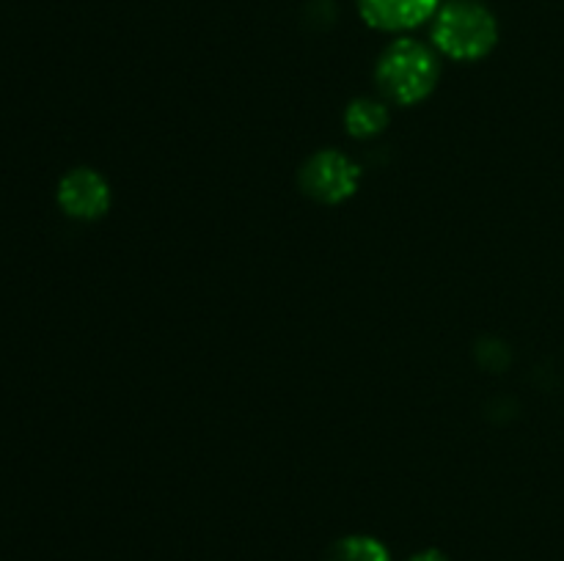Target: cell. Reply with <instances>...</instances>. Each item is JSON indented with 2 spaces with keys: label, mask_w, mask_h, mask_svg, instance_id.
I'll return each instance as SVG.
<instances>
[{
  "label": "cell",
  "mask_w": 564,
  "mask_h": 561,
  "mask_svg": "<svg viewBox=\"0 0 564 561\" xmlns=\"http://www.w3.org/2000/svg\"><path fill=\"white\" fill-rule=\"evenodd\" d=\"M375 80L389 102L419 105L438 82V58L416 38H397L380 55Z\"/></svg>",
  "instance_id": "1"
},
{
  "label": "cell",
  "mask_w": 564,
  "mask_h": 561,
  "mask_svg": "<svg viewBox=\"0 0 564 561\" xmlns=\"http://www.w3.org/2000/svg\"><path fill=\"white\" fill-rule=\"evenodd\" d=\"M435 47L455 61H479L499 42V22L474 0H455L435 14Z\"/></svg>",
  "instance_id": "2"
},
{
  "label": "cell",
  "mask_w": 564,
  "mask_h": 561,
  "mask_svg": "<svg viewBox=\"0 0 564 561\" xmlns=\"http://www.w3.org/2000/svg\"><path fill=\"white\" fill-rule=\"evenodd\" d=\"M297 182H301V190L314 201L341 204L356 196L358 185H361V168L347 154L336 152V148H323L303 163Z\"/></svg>",
  "instance_id": "3"
},
{
  "label": "cell",
  "mask_w": 564,
  "mask_h": 561,
  "mask_svg": "<svg viewBox=\"0 0 564 561\" xmlns=\"http://www.w3.org/2000/svg\"><path fill=\"white\" fill-rule=\"evenodd\" d=\"M58 204L69 218L99 220L110 209V185L91 168H75L58 182Z\"/></svg>",
  "instance_id": "4"
},
{
  "label": "cell",
  "mask_w": 564,
  "mask_h": 561,
  "mask_svg": "<svg viewBox=\"0 0 564 561\" xmlns=\"http://www.w3.org/2000/svg\"><path fill=\"white\" fill-rule=\"evenodd\" d=\"M358 9L378 31H411L438 14V0H358Z\"/></svg>",
  "instance_id": "5"
},
{
  "label": "cell",
  "mask_w": 564,
  "mask_h": 561,
  "mask_svg": "<svg viewBox=\"0 0 564 561\" xmlns=\"http://www.w3.org/2000/svg\"><path fill=\"white\" fill-rule=\"evenodd\" d=\"M389 124V108L378 99H369V97H358L347 105L345 110V127L352 138H367L380 135Z\"/></svg>",
  "instance_id": "6"
},
{
  "label": "cell",
  "mask_w": 564,
  "mask_h": 561,
  "mask_svg": "<svg viewBox=\"0 0 564 561\" xmlns=\"http://www.w3.org/2000/svg\"><path fill=\"white\" fill-rule=\"evenodd\" d=\"M325 561H391L389 550L372 537H345L330 548Z\"/></svg>",
  "instance_id": "7"
},
{
  "label": "cell",
  "mask_w": 564,
  "mask_h": 561,
  "mask_svg": "<svg viewBox=\"0 0 564 561\" xmlns=\"http://www.w3.org/2000/svg\"><path fill=\"white\" fill-rule=\"evenodd\" d=\"M408 561H449V559H446V556L441 553V550H422V553L411 556V559H408Z\"/></svg>",
  "instance_id": "8"
}]
</instances>
